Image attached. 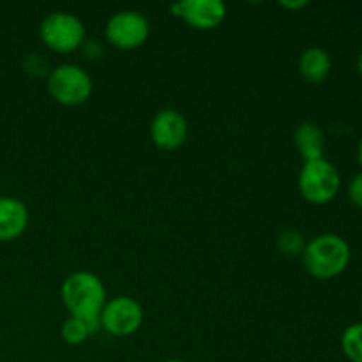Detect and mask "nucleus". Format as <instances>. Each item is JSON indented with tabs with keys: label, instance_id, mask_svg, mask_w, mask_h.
Returning <instances> with one entry per match:
<instances>
[{
	"label": "nucleus",
	"instance_id": "1",
	"mask_svg": "<svg viewBox=\"0 0 362 362\" xmlns=\"http://www.w3.org/2000/svg\"><path fill=\"white\" fill-rule=\"evenodd\" d=\"M60 297L71 317L85 322L99 320L106 304V290L101 278L88 271H76L67 276L60 288Z\"/></svg>",
	"mask_w": 362,
	"mask_h": 362
},
{
	"label": "nucleus",
	"instance_id": "2",
	"mask_svg": "<svg viewBox=\"0 0 362 362\" xmlns=\"http://www.w3.org/2000/svg\"><path fill=\"white\" fill-rule=\"evenodd\" d=\"M304 269L318 279H332L341 274L350 262V246L336 233H324L306 244Z\"/></svg>",
	"mask_w": 362,
	"mask_h": 362
},
{
	"label": "nucleus",
	"instance_id": "3",
	"mask_svg": "<svg viewBox=\"0 0 362 362\" xmlns=\"http://www.w3.org/2000/svg\"><path fill=\"white\" fill-rule=\"evenodd\" d=\"M49 95L59 105L80 106L92 95V78L83 67L76 64H60L53 67L46 80Z\"/></svg>",
	"mask_w": 362,
	"mask_h": 362
},
{
	"label": "nucleus",
	"instance_id": "4",
	"mask_svg": "<svg viewBox=\"0 0 362 362\" xmlns=\"http://www.w3.org/2000/svg\"><path fill=\"white\" fill-rule=\"evenodd\" d=\"M341 186L338 168L325 158L304 163L299 172V191L310 204L325 205L332 202Z\"/></svg>",
	"mask_w": 362,
	"mask_h": 362
},
{
	"label": "nucleus",
	"instance_id": "5",
	"mask_svg": "<svg viewBox=\"0 0 362 362\" xmlns=\"http://www.w3.org/2000/svg\"><path fill=\"white\" fill-rule=\"evenodd\" d=\"M41 41L57 53H71L80 49L85 41V25L76 14L67 11L49 13L39 27Z\"/></svg>",
	"mask_w": 362,
	"mask_h": 362
},
{
	"label": "nucleus",
	"instance_id": "6",
	"mask_svg": "<svg viewBox=\"0 0 362 362\" xmlns=\"http://www.w3.org/2000/svg\"><path fill=\"white\" fill-rule=\"evenodd\" d=\"M110 45L120 49L140 48L151 35V25L141 13L133 9H124L113 14L105 28Z\"/></svg>",
	"mask_w": 362,
	"mask_h": 362
},
{
	"label": "nucleus",
	"instance_id": "7",
	"mask_svg": "<svg viewBox=\"0 0 362 362\" xmlns=\"http://www.w3.org/2000/svg\"><path fill=\"white\" fill-rule=\"evenodd\" d=\"M101 329L113 336H131L144 324V308L136 299L127 296H117L106 300L101 315Z\"/></svg>",
	"mask_w": 362,
	"mask_h": 362
},
{
	"label": "nucleus",
	"instance_id": "8",
	"mask_svg": "<svg viewBox=\"0 0 362 362\" xmlns=\"http://www.w3.org/2000/svg\"><path fill=\"white\" fill-rule=\"evenodd\" d=\"M170 11L198 30H212L226 18V6L221 0H184L170 6Z\"/></svg>",
	"mask_w": 362,
	"mask_h": 362
},
{
	"label": "nucleus",
	"instance_id": "9",
	"mask_svg": "<svg viewBox=\"0 0 362 362\" xmlns=\"http://www.w3.org/2000/svg\"><path fill=\"white\" fill-rule=\"evenodd\" d=\"M151 138L156 147L175 151L182 147L187 138V120L179 110L163 108L151 122Z\"/></svg>",
	"mask_w": 362,
	"mask_h": 362
},
{
	"label": "nucleus",
	"instance_id": "10",
	"mask_svg": "<svg viewBox=\"0 0 362 362\" xmlns=\"http://www.w3.org/2000/svg\"><path fill=\"white\" fill-rule=\"evenodd\" d=\"M28 209L21 200L0 197V243L14 240L27 230Z\"/></svg>",
	"mask_w": 362,
	"mask_h": 362
},
{
	"label": "nucleus",
	"instance_id": "11",
	"mask_svg": "<svg viewBox=\"0 0 362 362\" xmlns=\"http://www.w3.org/2000/svg\"><path fill=\"white\" fill-rule=\"evenodd\" d=\"M293 144H296L299 154L303 156L304 163L324 158L325 136L318 124L310 122V120L299 124L293 133Z\"/></svg>",
	"mask_w": 362,
	"mask_h": 362
},
{
	"label": "nucleus",
	"instance_id": "12",
	"mask_svg": "<svg viewBox=\"0 0 362 362\" xmlns=\"http://www.w3.org/2000/svg\"><path fill=\"white\" fill-rule=\"evenodd\" d=\"M331 55L324 48H318V46L304 49L299 59V73L308 83H322L331 73Z\"/></svg>",
	"mask_w": 362,
	"mask_h": 362
},
{
	"label": "nucleus",
	"instance_id": "13",
	"mask_svg": "<svg viewBox=\"0 0 362 362\" xmlns=\"http://www.w3.org/2000/svg\"><path fill=\"white\" fill-rule=\"evenodd\" d=\"M101 329V320H92V322H85L81 318L76 317H69L60 327V336H62L64 341L71 346L81 345L85 339L88 338L90 334L98 332Z\"/></svg>",
	"mask_w": 362,
	"mask_h": 362
},
{
	"label": "nucleus",
	"instance_id": "14",
	"mask_svg": "<svg viewBox=\"0 0 362 362\" xmlns=\"http://www.w3.org/2000/svg\"><path fill=\"white\" fill-rule=\"evenodd\" d=\"M306 239H304L303 233L296 228H288L283 230L281 233L278 235V250L281 251L285 257L293 258V257H303L304 250H306Z\"/></svg>",
	"mask_w": 362,
	"mask_h": 362
},
{
	"label": "nucleus",
	"instance_id": "15",
	"mask_svg": "<svg viewBox=\"0 0 362 362\" xmlns=\"http://www.w3.org/2000/svg\"><path fill=\"white\" fill-rule=\"evenodd\" d=\"M341 350L346 359L362 362V324H352L341 336Z\"/></svg>",
	"mask_w": 362,
	"mask_h": 362
},
{
	"label": "nucleus",
	"instance_id": "16",
	"mask_svg": "<svg viewBox=\"0 0 362 362\" xmlns=\"http://www.w3.org/2000/svg\"><path fill=\"white\" fill-rule=\"evenodd\" d=\"M23 69L25 73L30 74V76L48 78V74L52 73L48 60H46L42 55H37V53H32V55H28L27 59L23 60Z\"/></svg>",
	"mask_w": 362,
	"mask_h": 362
},
{
	"label": "nucleus",
	"instance_id": "17",
	"mask_svg": "<svg viewBox=\"0 0 362 362\" xmlns=\"http://www.w3.org/2000/svg\"><path fill=\"white\" fill-rule=\"evenodd\" d=\"M346 194H349V200L352 202L356 207L362 209V172L350 179L349 187H346Z\"/></svg>",
	"mask_w": 362,
	"mask_h": 362
},
{
	"label": "nucleus",
	"instance_id": "18",
	"mask_svg": "<svg viewBox=\"0 0 362 362\" xmlns=\"http://www.w3.org/2000/svg\"><path fill=\"white\" fill-rule=\"evenodd\" d=\"M81 53H83V57L87 60H98L101 59L103 53H105V48H103V45L99 41H94V39H85L83 45H81Z\"/></svg>",
	"mask_w": 362,
	"mask_h": 362
},
{
	"label": "nucleus",
	"instance_id": "19",
	"mask_svg": "<svg viewBox=\"0 0 362 362\" xmlns=\"http://www.w3.org/2000/svg\"><path fill=\"white\" fill-rule=\"evenodd\" d=\"M279 6L285 7V9H290V11H297V9H303V7L308 6V0H281L279 2Z\"/></svg>",
	"mask_w": 362,
	"mask_h": 362
},
{
	"label": "nucleus",
	"instance_id": "20",
	"mask_svg": "<svg viewBox=\"0 0 362 362\" xmlns=\"http://www.w3.org/2000/svg\"><path fill=\"white\" fill-rule=\"evenodd\" d=\"M357 161H359V165H361V168H362V138H361V141H359V147H357Z\"/></svg>",
	"mask_w": 362,
	"mask_h": 362
},
{
	"label": "nucleus",
	"instance_id": "21",
	"mask_svg": "<svg viewBox=\"0 0 362 362\" xmlns=\"http://www.w3.org/2000/svg\"><path fill=\"white\" fill-rule=\"evenodd\" d=\"M357 71H359V74L362 76V52L359 53V57H357Z\"/></svg>",
	"mask_w": 362,
	"mask_h": 362
},
{
	"label": "nucleus",
	"instance_id": "22",
	"mask_svg": "<svg viewBox=\"0 0 362 362\" xmlns=\"http://www.w3.org/2000/svg\"><path fill=\"white\" fill-rule=\"evenodd\" d=\"M163 362H187V361H182V359H168V361H163Z\"/></svg>",
	"mask_w": 362,
	"mask_h": 362
},
{
	"label": "nucleus",
	"instance_id": "23",
	"mask_svg": "<svg viewBox=\"0 0 362 362\" xmlns=\"http://www.w3.org/2000/svg\"><path fill=\"white\" fill-rule=\"evenodd\" d=\"M361 310H362V303H361Z\"/></svg>",
	"mask_w": 362,
	"mask_h": 362
}]
</instances>
